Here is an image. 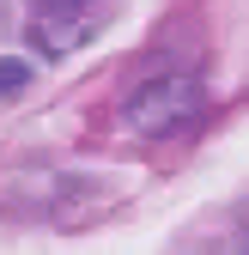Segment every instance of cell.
<instances>
[{
    "instance_id": "obj_1",
    "label": "cell",
    "mask_w": 249,
    "mask_h": 255,
    "mask_svg": "<svg viewBox=\"0 0 249 255\" xmlns=\"http://www.w3.org/2000/svg\"><path fill=\"white\" fill-rule=\"evenodd\" d=\"M201 116V79L189 73H164V79H146L128 91V104H122V122L134 128V134H176V128H189Z\"/></svg>"
},
{
    "instance_id": "obj_2",
    "label": "cell",
    "mask_w": 249,
    "mask_h": 255,
    "mask_svg": "<svg viewBox=\"0 0 249 255\" xmlns=\"http://www.w3.org/2000/svg\"><path fill=\"white\" fill-rule=\"evenodd\" d=\"M24 85H30V67H24V61H0V98H18Z\"/></svg>"
},
{
    "instance_id": "obj_3",
    "label": "cell",
    "mask_w": 249,
    "mask_h": 255,
    "mask_svg": "<svg viewBox=\"0 0 249 255\" xmlns=\"http://www.w3.org/2000/svg\"><path fill=\"white\" fill-rule=\"evenodd\" d=\"M237 255H249V231H243V237H237Z\"/></svg>"
},
{
    "instance_id": "obj_4",
    "label": "cell",
    "mask_w": 249,
    "mask_h": 255,
    "mask_svg": "<svg viewBox=\"0 0 249 255\" xmlns=\"http://www.w3.org/2000/svg\"><path fill=\"white\" fill-rule=\"evenodd\" d=\"M55 6H79V0H55Z\"/></svg>"
}]
</instances>
